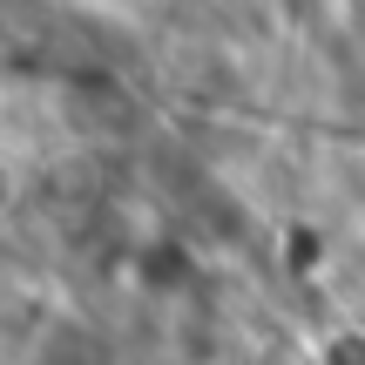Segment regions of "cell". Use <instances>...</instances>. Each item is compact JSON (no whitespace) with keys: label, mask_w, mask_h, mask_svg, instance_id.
I'll use <instances>...</instances> for the list:
<instances>
[{"label":"cell","mask_w":365,"mask_h":365,"mask_svg":"<svg viewBox=\"0 0 365 365\" xmlns=\"http://www.w3.org/2000/svg\"><path fill=\"white\" fill-rule=\"evenodd\" d=\"M331 345H339V352H331L339 365H365V339L359 331H345V339H331Z\"/></svg>","instance_id":"1"}]
</instances>
